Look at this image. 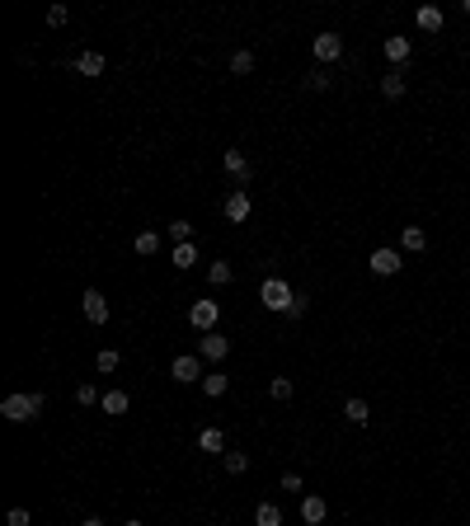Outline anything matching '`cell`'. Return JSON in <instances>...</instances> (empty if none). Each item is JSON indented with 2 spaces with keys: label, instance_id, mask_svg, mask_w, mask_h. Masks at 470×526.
Masks as SVG:
<instances>
[{
  "label": "cell",
  "instance_id": "cell-26",
  "mask_svg": "<svg viewBox=\"0 0 470 526\" xmlns=\"http://www.w3.org/2000/svg\"><path fill=\"white\" fill-rule=\"evenodd\" d=\"M169 240H174V245H184V240H193V221H169Z\"/></svg>",
  "mask_w": 470,
  "mask_h": 526
},
{
  "label": "cell",
  "instance_id": "cell-32",
  "mask_svg": "<svg viewBox=\"0 0 470 526\" xmlns=\"http://www.w3.org/2000/svg\"><path fill=\"white\" fill-rule=\"evenodd\" d=\"M306 305H311V296H301V291H296V301H291V320H301V315H306Z\"/></svg>",
  "mask_w": 470,
  "mask_h": 526
},
{
  "label": "cell",
  "instance_id": "cell-37",
  "mask_svg": "<svg viewBox=\"0 0 470 526\" xmlns=\"http://www.w3.org/2000/svg\"><path fill=\"white\" fill-rule=\"evenodd\" d=\"M123 526H141V522H123Z\"/></svg>",
  "mask_w": 470,
  "mask_h": 526
},
{
  "label": "cell",
  "instance_id": "cell-2",
  "mask_svg": "<svg viewBox=\"0 0 470 526\" xmlns=\"http://www.w3.org/2000/svg\"><path fill=\"white\" fill-rule=\"evenodd\" d=\"M259 301L269 305V310L287 315V310H291V301H296V291H291V287H287V282H282V278H269V282H264V287H259Z\"/></svg>",
  "mask_w": 470,
  "mask_h": 526
},
{
  "label": "cell",
  "instance_id": "cell-7",
  "mask_svg": "<svg viewBox=\"0 0 470 526\" xmlns=\"http://www.w3.org/2000/svg\"><path fill=\"white\" fill-rule=\"evenodd\" d=\"M311 52H315V61H325V66H334L339 56H344V38H339V34H320V38L311 43Z\"/></svg>",
  "mask_w": 470,
  "mask_h": 526
},
{
  "label": "cell",
  "instance_id": "cell-34",
  "mask_svg": "<svg viewBox=\"0 0 470 526\" xmlns=\"http://www.w3.org/2000/svg\"><path fill=\"white\" fill-rule=\"evenodd\" d=\"M306 85H311V90H329V76H325V71H315V76L306 80Z\"/></svg>",
  "mask_w": 470,
  "mask_h": 526
},
{
  "label": "cell",
  "instance_id": "cell-20",
  "mask_svg": "<svg viewBox=\"0 0 470 526\" xmlns=\"http://www.w3.org/2000/svg\"><path fill=\"white\" fill-rule=\"evenodd\" d=\"M226 385H231V376H221V371H207V376H202V395H226Z\"/></svg>",
  "mask_w": 470,
  "mask_h": 526
},
{
  "label": "cell",
  "instance_id": "cell-21",
  "mask_svg": "<svg viewBox=\"0 0 470 526\" xmlns=\"http://www.w3.org/2000/svg\"><path fill=\"white\" fill-rule=\"evenodd\" d=\"M127 404H132V400H127V390H109V395H104V414L118 418V414H127Z\"/></svg>",
  "mask_w": 470,
  "mask_h": 526
},
{
  "label": "cell",
  "instance_id": "cell-13",
  "mask_svg": "<svg viewBox=\"0 0 470 526\" xmlns=\"http://www.w3.org/2000/svg\"><path fill=\"white\" fill-rule=\"evenodd\" d=\"M400 249H409V254H424V249H428V236H424V226H404V236H400Z\"/></svg>",
  "mask_w": 470,
  "mask_h": 526
},
{
  "label": "cell",
  "instance_id": "cell-25",
  "mask_svg": "<svg viewBox=\"0 0 470 526\" xmlns=\"http://www.w3.org/2000/svg\"><path fill=\"white\" fill-rule=\"evenodd\" d=\"M221 460H226V470H231V475H245L249 470V456H245V451H221Z\"/></svg>",
  "mask_w": 470,
  "mask_h": 526
},
{
  "label": "cell",
  "instance_id": "cell-4",
  "mask_svg": "<svg viewBox=\"0 0 470 526\" xmlns=\"http://www.w3.org/2000/svg\"><path fill=\"white\" fill-rule=\"evenodd\" d=\"M367 268L376 273V278H395V273L404 268V254H400V249H371Z\"/></svg>",
  "mask_w": 470,
  "mask_h": 526
},
{
  "label": "cell",
  "instance_id": "cell-17",
  "mask_svg": "<svg viewBox=\"0 0 470 526\" xmlns=\"http://www.w3.org/2000/svg\"><path fill=\"white\" fill-rule=\"evenodd\" d=\"M344 418H348V423H358V428H367V418H371L367 400H348L344 404Z\"/></svg>",
  "mask_w": 470,
  "mask_h": 526
},
{
  "label": "cell",
  "instance_id": "cell-23",
  "mask_svg": "<svg viewBox=\"0 0 470 526\" xmlns=\"http://www.w3.org/2000/svg\"><path fill=\"white\" fill-rule=\"evenodd\" d=\"M419 29H424V34H437V29H442V10H437V5H424V10H419Z\"/></svg>",
  "mask_w": 470,
  "mask_h": 526
},
{
  "label": "cell",
  "instance_id": "cell-18",
  "mask_svg": "<svg viewBox=\"0 0 470 526\" xmlns=\"http://www.w3.org/2000/svg\"><path fill=\"white\" fill-rule=\"evenodd\" d=\"M235 278V268L231 263H226V258H216V263H207V282H212V287H226V282Z\"/></svg>",
  "mask_w": 470,
  "mask_h": 526
},
{
  "label": "cell",
  "instance_id": "cell-38",
  "mask_svg": "<svg viewBox=\"0 0 470 526\" xmlns=\"http://www.w3.org/2000/svg\"><path fill=\"white\" fill-rule=\"evenodd\" d=\"M466 14H470V0H466Z\"/></svg>",
  "mask_w": 470,
  "mask_h": 526
},
{
  "label": "cell",
  "instance_id": "cell-10",
  "mask_svg": "<svg viewBox=\"0 0 470 526\" xmlns=\"http://www.w3.org/2000/svg\"><path fill=\"white\" fill-rule=\"evenodd\" d=\"M221 165H226V174H231V179L240 183V188L249 183V160H245V151H226V160H221Z\"/></svg>",
  "mask_w": 470,
  "mask_h": 526
},
{
  "label": "cell",
  "instance_id": "cell-1",
  "mask_svg": "<svg viewBox=\"0 0 470 526\" xmlns=\"http://www.w3.org/2000/svg\"><path fill=\"white\" fill-rule=\"evenodd\" d=\"M0 414L10 418V423H34L43 414V395H10V400L0 404Z\"/></svg>",
  "mask_w": 470,
  "mask_h": 526
},
{
  "label": "cell",
  "instance_id": "cell-11",
  "mask_svg": "<svg viewBox=\"0 0 470 526\" xmlns=\"http://www.w3.org/2000/svg\"><path fill=\"white\" fill-rule=\"evenodd\" d=\"M409 52H414V47H409V38H386V61H391L395 71L409 61Z\"/></svg>",
  "mask_w": 470,
  "mask_h": 526
},
{
  "label": "cell",
  "instance_id": "cell-6",
  "mask_svg": "<svg viewBox=\"0 0 470 526\" xmlns=\"http://www.w3.org/2000/svg\"><path fill=\"white\" fill-rule=\"evenodd\" d=\"M80 310H85V320H90V325H109V301H104L99 287H90L85 296H80Z\"/></svg>",
  "mask_w": 470,
  "mask_h": 526
},
{
  "label": "cell",
  "instance_id": "cell-22",
  "mask_svg": "<svg viewBox=\"0 0 470 526\" xmlns=\"http://www.w3.org/2000/svg\"><path fill=\"white\" fill-rule=\"evenodd\" d=\"M198 447H202V451H226L221 428H202V433H198Z\"/></svg>",
  "mask_w": 470,
  "mask_h": 526
},
{
  "label": "cell",
  "instance_id": "cell-8",
  "mask_svg": "<svg viewBox=\"0 0 470 526\" xmlns=\"http://www.w3.org/2000/svg\"><path fill=\"white\" fill-rule=\"evenodd\" d=\"M226 353H231V338H221L216 329H212V334H202V338H198V358H202V362H221Z\"/></svg>",
  "mask_w": 470,
  "mask_h": 526
},
{
  "label": "cell",
  "instance_id": "cell-15",
  "mask_svg": "<svg viewBox=\"0 0 470 526\" xmlns=\"http://www.w3.org/2000/svg\"><path fill=\"white\" fill-rule=\"evenodd\" d=\"M76 71H80V76H104V52H80Z\"/></svg>",
  "mask_w": 470,
  "mask_h": 526
},
{
  "label": "cell",
  "instance_id": "cell-3",
  "mask_svg": "<svg viewBox=\"0 0 470 526\" xmlns=\"http://www.w3.org/2000/svg\"><path fill=\"white\" fill-rule=\"evenodd\" d=\"M216 320H221V301H193L189 325L198 329V334H212V329H216Z\"/></svg>",
  "mask_w": 470,
  "mask_h": 526
},
{
  "label": "cell",
  "instance_id": "cell-36",
  "mask_svg": "<svg viewBox=\"0 0 470 526\" xmlns=\"http://www.w3.org/2000/svg\"><path fill=\"white\" fill-rule=\"evenodd\" d=\"M80 526H104V522H99V517H85V522H80Z\"/></svg>",
  "mask_w": 470,
  "mask_h": 526
},
{
  "label": "cell",
  "instance_id": "cell-33",
  "mask_svg": "<svg viewBox=\"0 0 470 526\" xmlns=\"http://www.w3.org/2000/svg\"><path fill=\"white\" fill-rule=\"evenodd\" d=\"M5 522H10V526H29V512H24V507H10V517H5Z\"/></svg>",
  "mask_w": 470,
  "mask_h": 526
},
{
  "label": "cell",
  "instance_id": "cell-16",
  "mask_svg": "<svg viewBox=\"0 0 470 526\" xmlns=\"http://www.w3.org/2000/svg\"><path fill=\"white\" fill-rule=\"evenodd\" d=\"M254 526H282V507L278 503H259L254 507Z\"/></svg>",
  "mask_w": 470,
  "mask_h": 526
},
{
  "label": "cell",
  "instance_id": "cell-35",
  "mask_svg": "<svg viewBox=\"0 0 470 526\" xmlns=\"http://www.w3.org/2000/svg\"><path fill=\"white\" fill-rule=\"evenodd\" d=\"M278 489H291V493H296V489H301V475H291V470H287V475H282V484H278Z\"/></svg>",
  "mask_w": 470,
  "mask_h": 526
},
{
  "label": "cell",
  "instance_id": "cell-24",
  "mask_svg": "<svg viewBox=\"0 0 470 526\" xmlns=\"http://www.w3.org/2000/svg\"><path fill=\"white\" fill-rule=\"evenodd\" d=\"M174 263H179V273H184V268H193V263H198V245H193V240L174 245Z\"/></svg>",
  "mask_w": 470,
  "mask_h": 526
},
{
  "label": "cell",
  "instance_id": "cell-28",
  "mask_svg": "<svg viewBox=\"0 0 470 526\" xmlns=\"http://www.w3.org/2000/svg\"><path fill=\"white\" fill-rule=\"evenodd\" d=\"M231 71H235V76H249V71H254V52H235L231 56Z\"/></svg>",
  "mask_w": 470,
  "mask_h": 526
},
{
  "label": "cell",
  "instance_id": "cell-5",
  "mask_svg": "<svg viewBox=\"0 0 470 526\" xmlns=\"http://www.w3.org/2000/svg\"><path fill=\"white\" fill-rule=\"evenodd\" d=\"M169 376L179 385H189V381H202V358H193V353H179V358L169 362Z\"/></svg>",
  "mask_w": 470,
  "mask_h": 526
},
{
  "label": "cell",
  "instance_id": "cell-31",
  "mask_svg": "<svg viewBox=\"0 0 470 526\" xmlns=\"http://www.w3.org/2000/svg\"><path fill=\"white\" fill-rule=\"evenodd\" d=\"M66 19H71V14H66V5H52V10H47V24H52V29H61Z\"/></svg>",
  "mask_w": 470,
  "mask_h": 526
},
{
  "label": "cell",
  "instance_id": "cell-14",
  "mask_svg": "<svg viewBox=\"0 0 470 526\" xmlns=\"http://www.w3.org/2000/svg\"><path fill=\"white\" fill-rule=\"evenodd\" d=\"M381 94L386 99H404V71H386L381 76Z\"/></svg>",
  "mask_w": 470,
  "mask_h": 526
},
{
  "label": "cell",
  "instance_id": "cell-27",
  "mask_svg": "<svg viewBox=\"0 0 470 526\" xmlns=\"http://www.w3.org/2000/svg\"><path fill=\"white\" fill-rule=\"evenodd\" d=\"M118 362H123V358H118L113 348H99V358H94V367H99L104 376H109V371H118Z\"/></svg>",
  "mask_w": 470,
  "mask_h": 526
},
{
  "label": "cell",
  "instance_id": "cell-30",
  "mask_svg": "<svg viewBox=\"0 0 470 526\" xmlns=\"http://www.w3.org/2000/svg\"><path fill=\"white\" fill-rule=\"evenodd\" d=\"M76 404H85V409H90V404H99V390H94V385H80V390H76Z\"/></svg>",
  "mask_w": 470,
  "mask_h": 526
},
{
  "label": "cell",
  "instance_id": "cell-19",
  "mask_svg": "<svg viewBox=\"0 0 470 526\" xmlns=\"http://www.w3.org/2000/svg\"><path fill=\"white\" fill-rule=\"evenodd\" d=\"M132 249H136V254H141V258H151V254H160V236H156V231H141V236H136V240H132Z\"/></svg>",
  "mask_w": 470,
  "mask_h": 526
},
{
  "label": "cell",
  "instance_id": "cell-12",
  "mask_svg": "<svg viewBox=\"0 0 470 526\" xmlns=\"http://www.w3.org/2000/svg\"><path fill=\"white\" fill-rule=\"evenodd\" d=\"M325 517H329V503H325V498H315V493H311V498H306V503H301V522L320 526V522H325Z\"/></svg>",
  "mask_w": 470,
  "mask_h": 526
},
{
  "label": "cell",
  "instance_id": "cell-29",
  "mask_svg": "<svg viewBox=\"0 0 470 526\" xmlns=\"http://www.w3.org/2000/svg\"><path fill=\"white\" fill-rule=\"evenodd\" d=\"M269 395H273V400H291V376H273Z\"/></svg>",
  "mask_w": 470,
  "mask_h": 526
},
{
  "label": "cell",
  "instance_id": "cell-9",
  "mask_svg": "<svg viewBox=\"0 0 470 526\" xmlns=\"http://www.w3.org/2000/svg\"><path fill=\"white\" fill-rule=\"evenodd\" d=\"M221 212H226V221H249V193L231 188V198L221 202Z\"/></svg>",
  "mask_w": 470,
  "mask_h": 526
}]
</instances>
